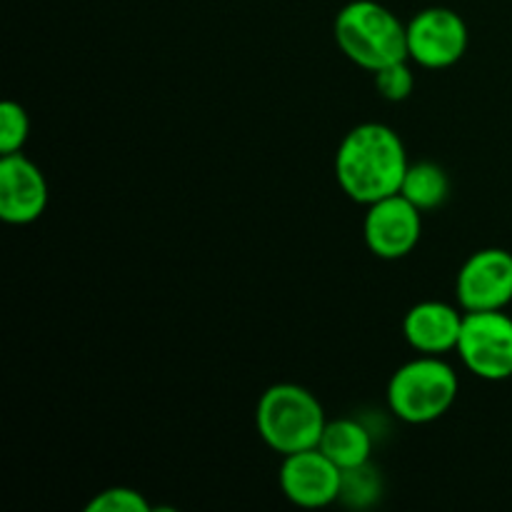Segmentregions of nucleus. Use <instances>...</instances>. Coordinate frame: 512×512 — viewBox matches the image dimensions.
I'll use <instances>...</instances> for the list:
<instances>
[{
  "mask_svg": "<svg viewBox=\"0 0 512 512\" xmlns=\"http://www.w3.org/2000/svg\"><path fill=\"white\" fill-rule=\"evenodd\" d=\"M408 165L403 140L393 128L383 123H363L340 140L335 153V178L350 200L370 205L400 193Z\"/></svg>",
  "mask_w": 512,
  "mask_h": 512,
  "instance_id": "nucleus-1",
  "label": "nucleus"
},
{
  "mask_svg": "<svg viewBox=\"0 0 512 512\" xmlns=\"http://www.w3.org/2000/svg\"><path fill=\"white\" fill-rule=\"evenodd\" d=\"M333 35L345 58L375 70L408 58V25L375 0H353L335 15Z\"/></svg>",
  "mask_w": 512,
  "mask_h": 512,
  "instance_id": "nucleus-2",
  "label": "nucleus"
},
{
  "mask_svg": "<svg viewBox=\"0 0 512 512\" xmlns=\"http://www.w3.org/2000/svg\"><path fill=\"white\" fill-rule=\"evenodd\" d=\"M325 425L328 420L320 400L295 383L270 385L255 408V428L263 443L278 455L318 448Z\"/></svg>",
  "mask_w": 512,
  "mask_h": 512,
  "instance_id": "nucleus-3",
  "label": "nucleus"
},
{
  "mask_svg": "<svg viewBox=\"0 0 512 512\" xmlns=\"http://www.w3.org/2000/svg\"><path fill=\"white\" fill-rule=\"evenodd\" d=\"M458 398V373L443 355H420L400 365L388 383V405L395 418L425 425L443 418Z\"/></svg>",
  "mask_w": 512,
  "mask_h": 512,
  "instance_id": "nucleus-4",
  "label": "nucleus"
},
{
  "mask_svg": "<svg viewBox=\"0 0 512 512\" xmlns=\"http://www.w3.org/2000/svg\"><path fill=\"white\" fill-rule=\"evenodd\" d=\"M455 350L475 378L488 383L512 378V318L503 310L465 313Z\"/></svg>",
  "mask_w": 512,
  "mask_h": 512,
  "instance_id": "nucleus-5",
  "label": "nucleus"
},
{
  "mask_svg": "<svg viewBox=\"0 0 512 512\" xmlns=\"http://www.w3.org/2000/svg\"><path fill=\"white\" fill-rule=\"evenodd\" d=\"M468 25L450 8H425L408 23V58L440 70L458 63L468 50Z\"/></svg>",
  "mask_w": 512,
  "mask_h": 512,
  "instance_id": "nucleus-6",
  "label": "nucleus"
},
{
  "mask_svg": "<svg viewBox=\"0 0 512 512\" xmlns=\"http://www.w3.org/2000/svg\"><path fill=\"white\" fill-rule=\"evenodd\" d=\"M455 295L465 313L508 308L512 303V253L483 248L470 255L455 280Z\"/></svg>",
  "mask_w": 512,
  "mask_h": 512,
  "instance_id": "nucleus-7",
  "label": "nucleus"
},
{
  "mask_svg": "<svg viewBox=\"0 0 512 512\" xmlns=\"http://www.w3.org/2000/svg\"><path fill=\"white\" fill-rule=\"evenodd\" d=\"M278 480L290 503L300 508H328L340 500L343 470L323 450L310 448L283 455Z\"/></svg>",
  "mask_w": 512,
  "mask_h": 512,
  "instance_id": "nucleus-8",
  "label": "nucleus"
},
{
  "mask_svg": "<svg viewBox=\"0 0 512 512\" xmlns=\"http://www.w3.org/2000/svg\"><path fill=\"white\" fill-rule=\"evenodd\" d=\"M420 215L423 213L400 193L370 203L363 223L365 245L370 253L383 260H400L413 253L423 233Z\"/></svg>",
  "mask_w": 512,
  "mask_h": 512,
  "instance_id": "nucleus-9",
  "label": "nucleus"
},
{
  "mask_svg": "<svg viewBox=\"0 0 512 512\" xmlns=\"http://www.w3.org/2000/svg\"><path fill=\"white\" fill-rule=\"evenodd\" d=\"M48 208V180L43 170L25 158L10 153L0 158V218L10 225L35 223Z\"/></svg>",
  "mask_w": 512,
  "mask_h": 512,
  "instance_id": "nucleus-10",
  "label": "nucleus"
},
{
  "mask_svg": "<svg viewBox=\"0 0 512 512\" xmlns=\"http://www.w3.org/2000/svg\"><path fill=\"white\" fill-rule=\"evenodd\" d=\"M463 315L458 308L440 300H423L413 305L403 320V335L420 355H445L458 348Z\"/></svg>",
  "mask_w": 512,
  "mask_h": 512,
  "instance_id": "nucleus-11",
  "label": "nucleus"
},
{
  "mask_svg": "<svg viewBox=\"0 0 512 512\" xmlns=\"http://www.w3.org/2000/svg\"><path fill=\"white\" fill-rule=\"evenodd\" d=\"M318 448L323 450L340 470H348L358 468V465L363 463H370V455H373V438H370L365 425H360L358 420H328Z\"/></svg>",
  "mask_w": 512,
  "mask_h": 512,
  "instance_id": "nucleus-12",
  "label": "nucleus"
},
{
  "mask_svg": "<svg viewBox=\"0 0 512 512\" xmlns=\"http://www.w3.org/2000/svg\"><path fill=\"white\" fill-rule=\"evenodd\" d=\"M400 195L410 200L420 213H428L448 200L450 178L438 163H430V160L410 163L403 185H400Z\"/></svg>",
  "mask_w": 512,
  "mask_h": 512,
  "instance_id": "nucleus-13",
  "label": "nucleus"
},
{
  "mask_svg": "<svg viewBox=\"0 0 512 512\" xmlns=\"http://www.w3.org/2000/svg\"><path fill=\"white\" fill-rule=\"evenodd\" d=\"M380 493H383V480L370 463L343 470L340 503L350 505V508H368L380 498Z\"/></svg>",
  "mask_w": 512,
  "mask_h": 512,
  "instance_id": "nucleus-14",
  "label": "nucleus"
},
{
  "mask_svg": "<svg viewBox=\"0 0 512 512\" xmlns=\"http://www.w3.org/2000/svg\"><path fill=\"white\" fill-rule=\"evenodd\" d=\"M30 135V118L25 108L13 100L0 105V153H20Z\"/></svg>",
  "mask_w": 512,
  "mask_h": 512,
  "instance_id": "nucleus-15",
  "label": "nucleus"
},
{
  "mask_svg": "<svg viewBox=\"0 0 512 512\" xmlns=\"http://www.w3.org/2000/svg\"><path fill=\"white\" fill-rule=\"evenodd\" d=\"M375 88L383 95L385 100H393V103H400V100L410 98L415 88V75L410 70L408 60H398V63H390L385 68L375 70Z\"/></svg>",
  "mask_w": 512,
  "mask_h": 512,
  "instance_id": "nucleus-16",
  "label": "nucleus"
},
{
  "mask_svg": "<svg viewBox=\"0 0 512 512\" xmlns=\"http://www.w3.org/2000/svg\"><path fill=\"white\" fill-rule=\"evenodd\" d=\"M150 503L145 500L143 493L133 488H123V485H115V488H105L95 495L88 503L85 512H150Z\"/></svg>",
  "mask_w": 512,
  "mask_h": 512,
  "instance_id": "nucleus-17",
  "label": "nucleus"
}]
</instances>
